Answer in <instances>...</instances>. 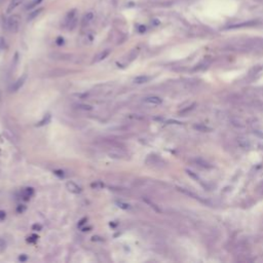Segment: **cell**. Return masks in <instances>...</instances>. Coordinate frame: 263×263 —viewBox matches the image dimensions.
Returning a JSON list of instances; mask_svg holds the SVG:
<instances>
[{
	"instance_id": "6da1fadb",
	"label": "cell",
	"mask_w": 263,
	"mask_h": 263,
	"mask_svg": "<svg viewBox=\"0 0 263 263\" xmlns=\"http://www.w3.org/2000/svg\"><path fill=\"white\" fill-rule=\"evenodd\" d=\"M19 25H20L19 16H13L7 21V29H8L9 32H13V33H16L18 31Z\"/></svg>"
},
{
	"instance_id": "7a4b0ae2",
	"label": "cell",
	"mask_w": 263,
	"mask_h": 263,
	"mask_svg": "<svg viewBox=\"0 0 263 263\" xmlns=\"http://www.w3.org/2000/svg\"><path fill=\"white\" fill-rule=\"evenodd\" d=\"M66 187H67V189L69 190L70 192H72V193H74V194L80 193V191H81V188H80L77 184L74 183V182H72V181L67 182V183H66Z\"/></svg>"
},
{
	"instance_id": "3957f363",
	"label": "cell",
	"mask_w": 263,
	"mask_h": 263,
	"mask_svg": "<svg viewBox=\"0 0 263 263\" xmlns=\"http://www.w3.org/2000/svg\"><path fill=\"white\" fill-rule=\"evenodd\" d=\"M144 102L147 104H151V105H159L161 104L162 100L160 99L159 97H156V96H151V97H147L144 99Z\"/></svg>"
},
{
	"instance_id": "277c9868",
	"label": "cell",
	"mask_w": 263,
	"mask_h": 263,
	"mask_svg": "<svg viewBox=\"0 0 263 263\" xmlns=\"http://www.w3.org/2000/svg\"><path fill=\"white\" fill-rule=\"evenodd\" d=\"M25 80H26V74H24V75L22 76V77H20L19 79H18L17 81H16L15 83H13V87H11V91H13V92H17L18 90L21 89V86L24 84Z\"/></svg>"
},
{
	"instance_id": "5b68a950",
	"label": "cell",
	"mask_w": 263,
	"mask_h": 263,
	"mask_svg": "<svg viewBox=\"0 0 263 263\" xmlns=\"http://www.w3.org/2000/svg\"><path fill=\"white\" fill-rule=\"evenodd\" d=\"M24 0H11V2H9V5L7 7V13H11L16 7H18L22 2H23Z\"/></svg>"
},
{
	"instance_id": "8992f818",
	"label": "cell",
	"mask_w": 263,
	"mask_h": 263,
	"mask_svg": "<svg viewBox=\"0 0 263 263\" xmlns=\"http://www.w3.org/2000/svg\"><path fill=\"white\" fill-rule=\"evenodd\" d=\"M110 51H111L110 49H105V51H101V53H100L99 55L96 57L95 62H96V63H98V62H101V61H103V60H105L106 58H107L108 56L110 55Z\"/></svg>"
},
{
	"instance_id": "52a82bcc",
	"label": "cell",
	"mask_w": 263,
	"mask_h": 263,
	"mask_svg": "<svg viewBox=\"0 0 263 263\" xmlns=\"http://www.w3.org/2000/svg\"><path fill=\"white\" fill-rule=\"evenodd\" d=\"M150 80V77L147 75H140V76H137V77L134 79V82L137 84H143V83H146V82H148Z\"/></svg>"
},
{
	"instance_id": "ba28073f",
	"label": "cell",
	"mask_w": 263,
	"mask_h": 263,
	"mask_svg": "<svg viewBox=\"0 0 263 263\" xmlns=\"http://www.w3.org/2000/svg\"><path fill=\"white\" fill-rule=\"evenodd\" d=\"M238 145L242 148H245V149H249L251 147V143L249 141V139L247 138H240L238 139Z\"/></svg>"
},
{
	"instance_id": "9c48e42d",
	"label": "cell",
	"mask_w": 263,
	"mask_h": 263,
	"mask_svg": "<svg viewBox=\"0 0 263 263\" xmlns=\"http://www.w3.org/2000/svg\"><path fill=\"white\" fill-rule=\"evenodd\" d=\"M42 11H43V7H40V8H38V9H35V11H33L32 13H29V16H28L27 20H28V21H32V20L35 19L36 17H38V16H39L40 13H42Z\"/></svg>"
},
{
	"instance_id": "30bf717a",
	"label": "cell",
	"mask_w": 263,
	"mask_h": 263,
	"mask_svg": "<svg viewBox=\"0 0 263 263\" xmlns=\"http://www.w3.org/2000/svg\"><path fill=\"white\" fill-rule=\"evenodd\" d=\"M33 193H34L33 188H31V187L25 188V189H24V191H23V198L25 200H28L32 195H33Z\"/></svg>"
},
{
	"instance_id": "8fae6325",
	"label": "cell",
	"mask_w": 263,
	"mask_h": 263,
	"mask_svg": "<svg viewBox=\"0 0 263 263\" xmlns=\"http://www.w3.org/2000/svg\"><path fill=\"white\" fill-rule=\"evenodd\" d=\"M77 22H78V19L76 17H74L73 19L71 20V21H69L67 23V27L69 30H73L74 28L76 27V25H77Z\"/></svg>"
},
{
	"instance_id": "7c38bea8",
	"label": "cell",
	"mask_w": 263,
	"mask_h": 263,
	"mask_svg": "<svg viewBox=\"0 0 263 263\" xmlns=\"http://www.w3.org/2000/svg\"><path fill=\"white\" fill-rule=\"evenodd\" d=\"M76 9H71V11H68L67 16H66V23H68L69 21H71L72 19H73L74 17H76Z\"/></svg>"
},
{
	"instance_id": "4fadbf2b",
	"label": "cell",
	"mask_w": 263,
	"mask_h": 263,
	"mask_svg": "<svg viewBox=\"0 0 263 263\" xmlns=\"http://www.w3.org/2000/svg\"><path fill=\"white\" fill-rule=\"evenodd\" d=\"M194 128L198 130L200 132H211V130H212V128H209V126H202V124H197V126H194Z\"/></svg>"
},
{
	"instance_id": "5bb4252c",
	"label": "cell",
	"mask_w": 263,
	"mask_h": 263,
	"mask_svg": "<svg viewBox=\"0 0 263 263\" xmlns=\"http://www.w3.org/2000/svg\"><path fill=\"white\" fill-rule=\"evenodd\" d=\"M94 19V13H86L83 17V22L84 23H89V22L93 21Z\"/></svg>"
},
{
	"instance_id": "9a60e30c",
	"label": "cell",
	"mask_w": 263,
	"mask_h": 263,
	"mask_svg": "<svg viewBox=\"0 0 263 263\" xmlns=\"http://www.w3.org/2000/svg\"><path fill=\"white\" fill-rule=\"evenodd\" d=\"M77 108L78 109L84 110V111H90V110L93 109V107H92L91 105H87V104H78Z\"/></svg>"
},
{
	"instance_id": "2e32d148",
	"label": "cell",
	"mask_w": 263,
	"mask_h": 263,
	"mask_svg": "<svg viewBox=\"0 0 263 263\" xmlns=\"http://www.w3.org/2000/svg\"><path fill=\"white\" fill-rule=\"evenodd\" d=\"M42 2V0H33L31 3H30V5H27V9H31L32 7L36 6L37 4H39V3Z\"/></svg>"
},
{
	"instance_id": "e0dca14e",
	"label": "cell",
	"mask_w": 263,
	"mask_h": 263,
	"mask_svg": "<svg viewBox=\"0 0 263 263\" xmlns=\"http://www.w3.org/2000/svg\"><path fill=\"white\" fill-rule=\"evenodd\" d=\"M196 162H197V164L198 166H204V168H210V164H208V162L207 161H204V160H202V159H196Z\"/></svg>"
},
{
	"instance_id": "ac0fdd59",
	"label": "cell",
	"mask_w": 263,
	"mask_h": 263,
	"mask_svg": "<svg viewBox=\"0 0 263 263\" xmlns=\"http://www.w3.org/2000/svg\"><path fill=\"white\" fill-rule=\"evenodd\" d=\"M117 206L119 207V208H121V209H124V210H126V209H130V204H126V202H117Z\"/></svg>"
},
{
	"instance_id": "d6986e66",
	"label": "cell",
	"mask_w": 263,
	"mask_h": 263,
	"mask_svg": "<svg viewBox=\"0 0 263 263\" xmlns=\"http://www.w3.org/2000/svg\"><path fill=\"white\" fill-rule=\"evenodd\" d=\"M256 192L259 194V195H263V182L260 184V185H258V187H257V189H256Z\"/></svg>"
},
{
	"instance_id": "ffe728a7",
	"label": "cell",
	"mask_w": 263,
	"mask_h": 263,
	"mask_svg": "<svg viewBox=\"0 0 263 263\" xmlns=\"http://www.w3.org/2000/svg\"><path fill=\"white\" fill-rule=\"evenodd\" d=\"M64 42H65V40H64V38L62 37V36H59V37L57 38V40H56V43H57L58 45H63Z\"/></svg>"
},
{
	"instance_id": "44dd1931",
	"label": "cell",
	"mask_w": 263,
	"mask_h": 263,
	"mask_svg": "<svg viewBox=\"0 0 263 263\" xmlns=\"http://www.w3.org/2000/svg\"><path fill=\"white\" fill-rule=\"evenodd\" d=\"M138 32H139V33H144V32H146V26H144V25H140V26H138Z\"/></svg>"
},
{
	"instance_id": "7402d4cb",
	"label": "cell",
	"mask_w": 263,
	"mask_h": 263,
	"mask_svg": "<svg viewBox=\"0 0 263 263\" xmlns=\"http://www.w3.org/2000/svg\"><path fill=\"white\" fill-rule=\"evenodd\" d=\"M254 134L257 136V137H259V138H261V139H263V132H261V130H254Z\"/></svg>"
},
{
	"instance_id": "603a6c76",
	"label": "cell",
	"mask_w": 263,
	"mask_h": 263,
	"mask_svg": "<svg viewBox=\"0 0 263 263\" xmlns=\"http://www.w3.org/2000/svg\"><path fill=\"white\" fill-rule=\"evenodd\" d=\"M103 183L101 182H97V183H93L92 184V187H95V188H99V187H103Z\"/></svg>"
},
{
	"instance_id": "cb8c5ba5",
	"label": "cell",
	"mask_w": 263,
	"mask_h": 263,
	"mask_svg": "<svg viewBox=\"0 0 263 263\" xmlns=\"http://www.w3.org/2000/svg\"><path fill=\"white\" fill-rule=\"evenodd\" d=\"M26 210V207L25 206H23V204H20L19 207H18V209H17V211L19 213H23L24 211Z\"/></svg>"
},
{
	"instance_id": "d4e9b609",
	"label": "cell",
	"mask_w": 263,
	"mask_h": 263,
	"mask_svg": "<svg viewBox=\"0 0 263 263\" xmlns=\"http://www.w3.org/2000/svg\"><path fill=\"white\" fill-rule=\"evenodd\" d=\"M5 212L4 211H0V221H2V220H4L5 219Z\"/></svg>"
},
{
	"instance_id": "484cf974",
	"label": "cell",
	"mask_w": 263,
	"mask_h": 263,
	"mask_svg": "<svg viewBox=\"0 0 263 263\" xmlns=\"http://www.w3.org/2000/svg\"><path fill=\"white\" fill-rule=\"evenodd\" d=\"M36 240H37V236H30V238H28V242H30V243L36 242Z\"/></svg>"
},
{
	"instance_id": "4316f807",
	"label": "cell",
	"mask_w": 263,
	"mask_h": 263,
	"mask_svg": "<svg viewBox=\"0 0 263 263\" xmlns=\"http://www.w3.org/2000/svg\"><path fill=\"white\" fill-rule=\"evenodd\" d=\"M32 228H33V230H40L41 229V225H39V224H34Z\"/></svg>"
},
{
	"instance_id": "83f0119b",
	"label": "cell",
	"mask_w": 263,
	"mask_h": 263,
	"mask_svg": "<svg viewBox=\"0 0 263 263\" xmlns=\"http://www.w3.org/2000/svg\"><path fill=\"white\" fill-rule=\"evenodd\" d=\"M49 119H51V116H49V117L47 118V119H45V117H44V119L42 120V121H40V122H39V126H42V124H44V122H49Z\"/></svg>"
},
{
	"instance_id": "f1b7e54d",
	"label": "cell",
	"mask_w": 263,
	"mask_h": 263,
	"mask_svg": "<svg viewBox=\"0 0 263 263\" xmlns=\"http://www.w3.org/2000/svg\"><path fill=\"white\" fill-rule=\"evenodd\" d=\"M55 174L56 175H59V176H61V177H63V176H64V172H63V171H55Z\"/></svg>"
},
{
	"instance_id": "f546056e",
	"label": "cell",
	"mask_w": 263,
	"mask_h": 263,
	"mask_svg": "<svg viewBox=\"0 0 263 263\" xmlns=\"http://www.w3.org/2000/svg\"><path fill=\"white\" fill-rule=\"evenodd\" d=\"M26 259H27V257H26V256H22V257H20V261H25Z\"/></svg>"
}]
</instances>
